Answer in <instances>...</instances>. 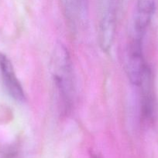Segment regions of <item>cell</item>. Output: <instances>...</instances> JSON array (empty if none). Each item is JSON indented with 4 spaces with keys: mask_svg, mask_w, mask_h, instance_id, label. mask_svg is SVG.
Instances as JSON below:
<instances>
[{
    "mask_svg": "<svg viewBox=\"0 0 158 158\" xmlns=\"http://www.w3.org/2000/svg\"><path fill=\"white\" fill-rule=\"evenodd\" d=\"M51 68L60 107L64 112L68 113L71 110L73 98L72 66L69 52L63 45L59 44L55 48Z\"/></svg>",
    "mask_w": 158,
    "mask_h": 158,
    "instance_id": "6da1fadb",
    "label": "cell"
},
{
    "mask_svg": "<svg viewBox=\"0 0 158 158\" xmlns=\"http://www.w3.org/2000/svg\"><path fill=\"white\" fill-rule=\"evenodd\" d=\"M143 35L134 33L127 53L126 73L133 85L139 86L148 66L144 61L142 51Z\"/></svg>",
    "mask_w": 158,
    "mask_h": 158,
    "instance_id": "7a4b0ae2",
    "label": "cell"
},
{
    "mask_svg": "<svg viewBox=\"0 0 158 158\" xmlns=\"http://www.w3.org/2000/svg\"><path fill=\"white\" fill-rule=\"evenodd\" d=\"M116 15L113 0H102V15L99 26V42L101 49L108 52L115 38Z\"/></svg>",
    "mask_w": 158,
    "mask_h": 158,
    "instance_id": "3957f363",
    "label": "cell"
},
{
    "mask_svg": "<svg viewBox=\"0 0 158 158\" xmlns=\"http://www.w3.org/2000/svg\"><path fill=\"white\" fill-rule=\"evenodd\" d=\"M0 72L3 84L9 95L17 101H23L25 94L23 86L15 75L11 61L2 52H0Z\"/></svg>",
    "mask_w": 158,
    "mask_h": 158,
    "instance_id": "277c9868",
    "label": "cell"
},
{
    "mask_svg": "<svg viewBox=\"0 0 158 158\" xmlns=\"http://www.w3.org/2000/svg\"><path fill=\"white\" fill-rule=\"evenodd\" d=\"M141 88V116L143 120L149 121L153 114V95L152 76L150 68H147L139 86Z\"/></svg>",
    "mask_w": 158,
    "mask_h": 158,
    "instance_id": "5b68a950",
    "label": "cell"
},
{
    "mask_svg": "<svg viewBox=\"0 0 158 158\" xmlns=\"http://www.w3.org/2000/svg\"><path fill=\"white\" fill-rule=\"evenodd\" d=\"M156 0H137L135 18V33L143 35L146 29L151 21L155 10Z\"/></svg>",
    "mask_w": 158,
    "mask_h": 158,
    "instance_id": "8992f818",
    "label": "cell"
},
{
    "mask_svg": "<svg viewBox=\"0 0 158 158\" xmlns=\"http://www.w3.org/2000/svg\"><path fill=\"white\" fill-rule=\"evenodd\" d=\"M62 2L69 24L74 27L83 11L85 0H62Z\"/></svg>",
    "mask_w": 158,
    "mask_h": 158,
    "instance_id": "52a82bcc",
    "label": "cell"
},
{
    "mask_svg": "<svg viewBox=\"0 0 158 158\" xmlns=\"http://www.w3.org/2000/svg\"><path fill=\"white\" fill-rule=\"evenodd\" d=\"M91 158H102V156H100L99 154H93L92 156H91Z\"/></svg>",
    "mask_w": 158,
    "mask_h": 158,
    "instance_id": "ba28073f",
    "label": "cell"
}]
</instances>
